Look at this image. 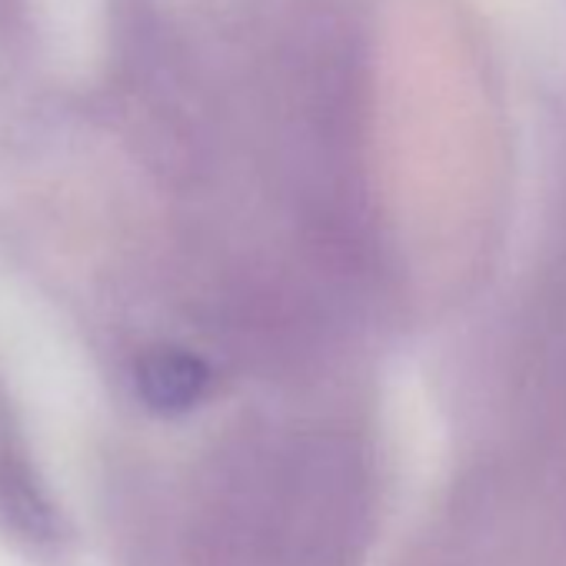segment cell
<instances>
[{
    "instance_id": "obj_1",
    "label": "cell",
    "mask_w": 566,
    "mask_h": 566,
    "mask_svg": "<svg viewBox=\"0 0 566 566\" xmlns=\"http://www.w3.org/2000/svg\"><path fill=\"white\" fill-rule=\"evenodd\" d=\"M137 394L157 413H184L190 410L203 387L207 370L197 357L184 350H154L137 364Z\"/></svg>"
},
{
    "instance_id": "obj_2",
    "label": "cell",
    "mask_w": 566,
    "mask_h": 566,
    "mask_svg": "<svg viewBox=\"0 0 566 566\" xmlns=\"http://www.w3.org/2000/svg\"><path fill=\"white\" fill-rule=\"evenodd\" d=\"M24 18V0H0V34H11Z\"/></svg>"
}]
</instances>
